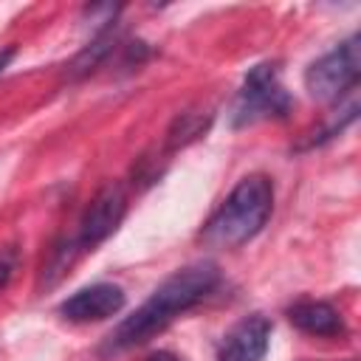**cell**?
Listing matches in <instances>:
<instances>
[{"label":"cell","mask_w":361,"mask_h":361,"mask_svg":"<svg viewBox=\"0 0 361 361\" xmlns=\"http://www.w3.org/2000/svg\"><path fill=\"white\" fill-rule=\"evenodd\" d=\"M147 361H180L175 353H169V350H158V353H152Z\"/></svg>","instance_id":"cell-11"},{"label":"cell","mask_w":361,"mask_h":361,"mask_svg":"<svg viewBox=\"0 0 361 361\" xmlns=\"http://www.w3.org/2000/svg\"><path fill=\"white\" fill-rule=\"evenodd\" d=\"M11 56H14V51H11V48H8V51H3V54H0V73H3V71H6V65H8V62H11Z\"/></svg>","instance_id":"cell-12"},{"label":"cell","mask_w":361,"mask_h":361,"mask_svg":"<svg viewBox=\"0 0 361 361\" xmlns=\"http://www.w3.org/2000/svg\"><path fill=\"white\" fill-rule=\"evenodd\" d=\"M274 209V183L265 175H245L203 226L209 248H237L257 237Z\"/></svg>","instance_id":"cell-2"},{"label":"cell","mask_w":361,"mask_h":361,"mask_svg":"<svg viewBox=\"0 0 361 361\" xmlns=\"http://www.w3.org/2000/svg\"><path fill=\"white\" fill-rule=\"evenodd\" d=\"M288 319L293 327H299L307 336H322V338H336L344 336V319L341 313L330 305V302H319V299H305L296 302L288 310Z\"/></svg>","instance_id":"cell-8"},{"label":"cell","mask_w":361,"mask_h":361,"mask_svg":"<svg viewBox=\"0 0 361 361\" xmlns=\"http://www.w3.org/2000/svg\"><path fill=\"white\" fill-rule=\"evenodd\" d=\"M17 265H20V251H17L14 245H3V248H0V293H3L6 285L11 282Z\"/></svg>","instance_id":"cell-10"},{"label":"cell","mask_w":361,"mask_h":361,"mask_svg":"<svg viewBox=\"0 0 361 361\" xmlns=\"http://www.w3.org/2000/svg\"><path fill=\"white\" fill-rule=\"evenodd\" d=\"M290 110V96L279 82V71L271 62H262L257 68L248 71L234 110H231V121L234 127H245L262 118H285Z\"/></svg>","instance_id":"cell-3"},{"label":"cell","mask_w":361,"mask_h":361,"mask_svg":"<svg viewBox=\"0 0 361 361\" xmlns=\"http://www.w3.org/2000/svg\"><path fill=\"white\" fill-rule=\"evenodd\" d=\"M124 212H127V192L118 186V183H107L93 200L90 206L85 209L82 214V223H79V248L90 251L96 248L99 243H104L116 228L118 223L124 220Z\"/></svg>","instance_id":"cell-5"},{"label":"cell","mask_w":361,"mask_h":361,"mask_svg":"<svg viewBox=\"0 0 361 361\" xmlns=\"http://www.w3.org/2000/svg\"><path fill=\"white\" fill-rule=\"evenodd\" d=\"M209 121H212V116H203V113H180L169 127V147L178 149V147L192 144L195 138H200L206 133Z\"/></svg>","instance_id":"cell-9"},{"label":"cell","mask_w":361,"mask_h":361,"mask_svg":"<svg viewBox=\"0 0 361 361\" xmlns=\"http://www.w3.org/2000/svg\"><path fill=\"white\" fill-rule=\"evenodd\" d=\"M121 307H124V290L113 282H96V285H87V288L76 290L73 296H68L59 305V316L68 322L85 324V322L110 319Z\"/></svg>","instance_id":"cell-6"},{"label":"cell","mask_w":361,"mask_h":361,"mask_svg":"<svg viewBox=\"0 0 361 361\" xmlns=\"http://www.w3.org/2000/svg\"><path fill=\"white\" fill-rule=\"evenodd\" d=\"M220 282V271L214 262L203 259V262H192L180 271H175L172 276H166L152 296L133 313L127 316L110 336L104 344V353H121L130 347H138L144 341H149L155 333H161L175 316H180L183 310L195 307L206 293L214 290V285Z\"/></svg>","instance_id":"cell-1"},{"label":"cell","mask_w":361,"mask_h":361,"mask_svg":"<svg viewBox=\"0 0 361 361\" xmlns=\"http://www.w3.org/2000/svg\"><path fill=\"white\" fill-rule=\"evenodd\" d=\"M358 73H361V45L358 37H350L307 68L305 85L313 99L333 102L355 87Z\"/></svg>","instance_id":"cell-4"},{"label":"cell","mask_w":361,"mask_h":361,"mask_svg":"<svg viewBox=\"0 0 361 361\" xmlns=\"http://www.w3.org/2000/svg\"><path fill=\"white\" fill-rule=\"evenodd\" d=\"M271 341V322L259 313L240 319L223 338L217 361H262Z\"/></svg>","instance_id":"cell-7"}]
</instances>
